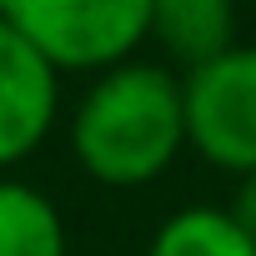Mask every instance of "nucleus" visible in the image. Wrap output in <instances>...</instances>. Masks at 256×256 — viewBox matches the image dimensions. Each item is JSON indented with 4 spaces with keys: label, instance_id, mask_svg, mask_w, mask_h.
<instances>
[{
    "label": "nucleus",
    "instance_id": "obj_7",
    "mask_svg": "<svg viewBox=\"0 0 256 256\" xmlns=\"http://www.w3.org/2000/svg\"><path fill=\"white\" fill-rule=\"evenodd\" d=\"M146 256H256V246L226 216V206H186L156 226Z\"/></svg>",
    "mask_w": 256,
    "mask_h": 256
},
{
    "label": "nucleus",
    "instance_id": "obj_4",
    "mask_svg": "<svg viewBox=\"0 0 256 256\" xmlns=\"http://www.w3.org/2000/svg\"><path fill=\"white\" fill-rule=\"evenodd\" d=\"M60 106V80L56 70L30 50V40L10 26L0 6V171L26 161L46 131L56 126Z\"/></svg>",
    "mask_w": 256,
    "mask_h": 256
},
{
    "label": "nucleus",
    "instance_id": "obj_1",
    "mask_svg": "<svg viewBox=\"0 0 256 256\" xmlns=\"http://www.w3.org/2000/svg\"><path fill=\"white\" fill-rule=\"evenodd\" d=\"M186 146L181 76L156 60H126L90 80L70 116V151L100 186H146Z\"/></svg>",
    "mask_w": 256,
    "mask_h": 256
},
{
    "label": "nucleus",
    "instance_id": "obj_5",
    "mask_svg": "<svg viewBox=\"0 0 256 256\" xmlns=\"http://www.w3.org/2000/svg\"><path fill=\"white\" fill-rule=\"evenodd\" d=\"M151 40L191 76L236 46V10L226 0H151Z\"/></svg>",
    "mask_w": 256,
    "mask_h": 256
},
{
    "label": "nucleus",
    "instance_id": "obj_6",
    "mask_svg": "<svg viewBox=\"0 0 256 256\" xmlns=\"http://www.w3.org/2000/svg\"><path fill=\"white\" fill-rule=\"evenodd\" d=\"M66 251L70 236L60 206L30 181L0 176V256H66Z\"/></svg>",
    "mask_w": 256,
    "mask_h": 256
},
{
    "label": "nucleus",
    "instance_id": "obj_3",
    "mask_svg": "<svg viewBox=\"0 0 256 256\" xmlns=\"http://www.w3.org/2000/svg\"><path fill=\"white\" fill-rule=\"evenodd\" d=\"M186 146L211 166L256 176V46H231L211 66L181 76Z\"/></svg>",
    "mask_w": 256,
    "mask_h": 256
},
{
    "label": "nucleus",
    "instance_id": "obj_8",
    "mask_svg": "<svg viewBox=\"0 0 256 256\" xmlns=\"http://www.w3.org/2000/svg\"><path fill=\"white\" fill-rule=\"evenodd\" d=\"M226 216H231V221L246 231V241L256 246V176H241V186H236V196H231Z\"/></svg>",
    "mask_w": 256,
    "mask_h": 256
},
{
    "label": "nucleus",
    "instance_id": "obj_2",
    "mask_svg": "<svg viewBox=\"0 0 256 256\" xmlns=\"http://www.w3.org/2000/svg\"><path fill=\"white\" fill-rule=\"evenodd\" d=\"M10 26L30 50L60 70H116L151 40V0H16Z\"/></svg>",
    "mask_w": 256,
    "mask_h": 256
}]
</instances>
